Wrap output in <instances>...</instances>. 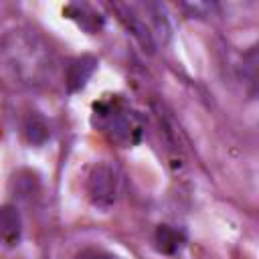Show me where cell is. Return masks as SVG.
<instances>
[{"label": "cell", "mask_w": 259, "mask_h": 259, "mask_svg": "<svg viewBox=\"0 0 259 259\" xmlns=\"http://www.w3.org/2000/svg\"><path fill=\"white\" fill-rule=\"evenodd\" d=\"M93 125L121 148L136 146L144 136L142 115L123 99L107 97L93 105Z\"/></svg>", "instance_id": "6da1fadb"}, {"label": "cell", "mask_w": 259, "mask_h": 259, "mask_svg": "<svg viewBox=\"0 0 259 259\" xmlns=\"http://www.w3.org/2000/svg\"><path fill=\"white\" fill-rule=\"evenodd\" d=\"M6 40H10V45L4 42V53L16 75L24 83H42L51 69V51L40 36L30 30H18L6 36Z\"/></svg>", "instance_id": "7a4b0ae2"}, {"label": "cell", "mask_w": 259, "mask_h": 259, "mask_svg": "<svg viewBox=\"0 0 259 259\" xmlns=\"http://www.w3.org/2000/svg\"><path fill=\"white\" fill-rule=\"evenodd\" d=\"M87 192H89V198L95 206L109 208L117 198V174H115V170L105 162L93 166L89 180H87Z\"/></svg>", "instance_id": "3957f363"}, {"label": "cell", "mask_w": 259, "mask_h": 259, "mask_svg": "<svg viewBox=\"0 0 259 259\" xmlns=\"http://www.w3.org/2000/svg\"><path fill=\"white\" fill-rule=\"evenodd\" d=\"M20 217L14 206H0V245H14L20 239Z\"/></svg>", "instance_id": "277c9868"}, {"label": "cell", "mask_w": 259, "mask_h": 259, "mask_svg": "<svg viewBox=\"0 0 259 259\" xmlns=\"http://www.w3.org/2000/svg\"><path fill=\"white\" fill-rule=\"evenodd\" d=\"M156 243L162 253H176L184 245V235L168 225H160L156 231Z\"/></svg>", "instance_id": "5b68a950"}, {"label": "cell", "mask_w": 259, "mask_h": 259, "mask_svg": "<svg viewBox=\"0 0 259 259\" xmlns=\"http://www.w3.org/2000/svg\"><path fill=\"white\" fill-rule=\"evenodd\" d=\"M77 259H115V257L101 251V249H85L77 255Z\"/></svg>", "instance_id": "8992f818"}]
</instances>
